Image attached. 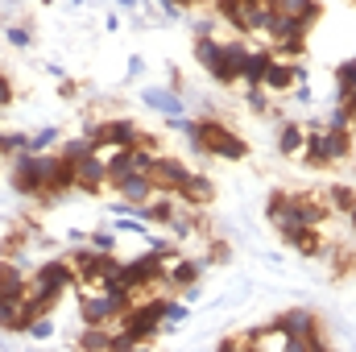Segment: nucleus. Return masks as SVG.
Returning a JSON list of instances; mask_svg holds the SVG:
<instances>
[{
  "label": "nucleus",
  "instance_id": "dca6fc26",
  "mask_svg": "<svg viewBox=\"0 0 356 352\" xmlns=\"http://www.w3.org/2000/svg\"><path fill=\"white\" fill-rule=\"evenodd\" d=\"M269 63H273V46H249L245 67H241V83H245V88H261Z\"/></svg>",
  "mask_w": 356,
  "mask_h": 352
},
{
  "label": "nucleus",
  "instance_id": "4c0bfd02",
  "mask_svg": "<svg viewBox=\"0 0 356 352\" xmlns=\"http://www.w3.org/2000/svg\"><path fill=\"white\" fill-rule=\"evenodd\" d=\"M91 249H99V253H116V237H112L108 228H95V232H91Z\"/></svg>",
  "mask_w": 356,
  "mask_h": 352
},
{
  "label": "nucleus",
  "instance_id": "393cba45",
  "mask_svg": "<svg viewBox=\"0 0 356 352\" xmlns=\"http://www.w3.org/2000/svg\"><path fill=\"white\" fill-rule=\"evenodd\" d=\"M216 4V17L224 25H232L241 38H245V13H249V0H211Z\"/></svg>",
  "mask_w": 356,
  "mask_h": 352
},
{
  "label": "nucleus",
  "instance_id": "4be33fe9",
  "mask_svg": "<svg viewBox=\"0 0 356 352\" xmlns=\"http://www.w3.org/2000/svg\"><path fill=\"white\" fill-rule=\"evenodd\" d=\"M175 211H178V199L175 195H166V191H154V199L141 207V216H145L149 224H162V228H170Z\"/></svg>",
  "mask_w": 356,
  "mask_h": 352
},
{
  "label": "nucleus",
  "instance_id": "bb28decb",
  "mask_svg": "<svg viewBox=\"0 0 356 352\" xmlns=\"http://www.w3.org/2000/svg\"><path fill=\"white\" fill-rule=\"evenodd\" d=\"M332 88H336V99H344L348 91H356V54L344 58V63L332 71Z\"/></svg>",
  "mask_w": 356,
  "mask_h": 352
},
{
  "label": "nucleus",
  "instance_id": "0eeeda50",
  "mask_svg": "<svg viewBox=\"0 0 356 352\" xmlns=\"http://www.w3.org/2000/svg\"><path fill=\"white\" fill-rule=\"evenodd\" d=\"M83 133L95 141V150L104 154V150H116V145H137L141 125H137V120H129V116H112V120H88V129H83Z\"/></svg>",
  "mask_w": 356,
  "mask_h": 352
},
{
  "label": "nucleus",
  "instance_id": "412c9836",
  "mask_svg": "<svg viewBox=\"0 0 356 352\" xmlns=\"http://www.w3.org/2000/svg\"><path fill=\"white\" fill-rule=\"evenodd\" d=\"M282 241L290 245V249H298L302 257H319L327 245H323V237H319V228H286L282 232Z\"/></svg>",
  "mask_w": 356,
  "mask_h": 352
},
{
  "label": "nucleus",
  "instance_id": "f03ea898",
  "mask_svg": "<svg viewBox=\"0 0 356 352\" xmlns=\"http://www.w3.org/2000/svg\"><path fill=\"white\" fill-rule=\"evenodd\" d=\"M266 220L286 232V228H319L327 220V203H319L307 191H273L266 199Z\"/></svg>",
  "mask_w": 356,
  "mask_h": 352
},
{
  "label": "nucleus",
  "instance_id": "1a4fd4ad",
  "mask_svg": "<svg viewBox=\"0 0 356 352\" xmlns=\"http://www.w3.org/2000/svg\"><path fill=\"white\" fill-rule=\"evenodd\" d=\"M186 175H191V166H186L182 158H175V154H158V158H154V166H149L154 186H158V191H166V195H175L178 186L186 182Z\"/></svg>",
  "mask_w": 356,
  "mask_h": 352
},
{
  "label": "nucleus",
  "instance_id": "39448f33",
  "mask_svg": "<svg viewBox=\"0 0 356 352\" xmlns=\"http://www.w3.org/2000/svg\"><path fill=\"white\" fill-rule=\"evenodd\" d=\"M133 290H104L91 286L88 294H79V319L83 323H116L129 307H133Z\"/></svg>",
  "mask_w": 356,
  "mask_h": 352
},
{
  "label": "nucleus",
  "instance_id": "a211bd4d",
  "mask_svg": "<svg viewBox=\"0 0 356 352\" xmlns=\"http://www.w3.org/2000/svg\"><path fill=\"white\" fill-rule=\"evenodd\" d=\"M104 170H108V186L120 182L124 175H133V170H137V145H116V150H108V154H104Z\"/></svg>",
  "mask_w": 356,
  "mask_h": 352
},
{
  "label": "nucleus",
  "instance_id": "b1692460",
  "mask_svg": "<svg viewBox=\"0 0 356 352\" xmlns=\"http://www.w3.org/2000/svg\"><path fill=\"white\" fill-rule=\"evenodd\" d=\"M245 54H249V46H245L241 38L220 46V58H224V75H228V83H241V67H245Z\"/></svg>",
  "mask_w": 356,
  "mask_h": 352
},
{
  "label": "nucleus",
  "instance_id": "79ce46f5",
  "mask_svg": "<svg viewBox=\"0 0 356 352\" xmlns=\"http://www.w3.org/2000/svg\"><path fill=\"white\" fill-rule=\"evenodd\" d=\"M336 104H344L348 108V116H353V129H356V91H348L344 99H336Z\"/></svg>",
  "mask_w": 356,
  "mask_h": 352
},
{
  "label": "nucleus",
  "instance_id": "4468645a",
  "mask_svg": "<svg viewBox=\"0 0 356 352\" xmlns=\"http://www.w3.org/2000/svg\"><path fill=\"white\" fill-rule=\"evenodd\" d=\"M175 199H178V203H186V207H203V203H211V199H216V182H211L207 175H199V170H191L186 182L175 191Z\"/></svg>",
  "mask_w": 356,
  "mask_h": 352
},
{
  "label": "nucleus",
  "instance_id": "49530a36",
  "mask_svg": "<svg viewBox=\"0 0 356 352\" xmlns=\"http://www.w3.org/2000/svg\"><path fill=\"white\" fill-rule=\"evenodd\" d=\"M261 4H269V8H277V0H261Z\"/></svg>",
  "mask_w": 356,
  "mask_h": 352
},
{
  "label": "nucleus",
  "instance_id": "aec40b11",
  "mask_svg": "<svg viewBox=\"0 0 356 352\" xmlns=\"http://www.w3.org/2000/svg\"><path fill=\"white\" fill-rule=\"evenodd\" d=\"M141 104L145 108H154V112H162V116H182L186 108H182V95L175 88H145L141 91Z\"/></svg>",
  "mask_w": 356,
  "mask_h": 352
},
{
  "label": "nucleus",
  "instance_id": "f257e3e1",
  "mask_svg": "<svg viewBox=\"0 0 356 352\" xmlns=\"http://www.w3.org/2000/svg\"><path fill=\"white\" fill-rule=\"evenodd\" d=\"M182 133H186V141H191L195 154H207V158H220V162H245L249 158V141L236 129H228L224 120H211V116L186 120Z\"/></svg>",
  "mask_w": 356,
  "mask_h": 352
},
{
  "label": "nucleus",
  "instance_id": "cd10ccee",
  "mask_svg": "<svg viewBox=\"0 0 356 352\" xmlns=\"http://www.w3.org/2000/svg\"><path fill=\"white\" fill-rule=\"evenodd\" d=\"M323 203H327V211H344V216H348V207L356 203V191L348 182H336V186L323 191Z\"/></svg>",
  "mask_w": 356,
  "mask_h": 352
},
{
  "label": "nucleus",
  "instance_id": "c756f323",
  "mask_svg": "<svg viewBox=\"0 0 356 352\" xmlns=\"http://www.w3.org/2000/svg\"><path fill=\"white\" fill-rule=\"evenodd\" d=\"M79 349H112V332H108V323H88V332L79 336Z\"/></svg>",
  "mask_w": 356,
  "mask_h": 352
},
{
  "label": "nucleus",
  "instance_id": "ddd939ff",
  "mask_svg": "<svg viewBox=\"0 0 356 352\" xmlns=\"http://www.w3.org/2000/svg\"><path fill=\"white\" fill-rule=\"evenodd\" d=\"M112 191H116L124 203H133V207H145V203L154 199V191H158V186H154V178H149V175L133 170V175H124L120 182H112Z\"/></svg>",
  "mask_w": 356,
  "mask_h": 352
},
{
  "label": "nucleus",
  "instance_id": "2eb2a0df",
  "mask_svg": "<svg viewBox=\"0 0 356 352\" xmlns=\"http://www.w3.org/2000/svg\"><path fill=\"white\" fill-rule=\"evenodd\" d=\"M298 83V63H286V58H277L273 54V63L266 67V79H261V88L269 95H282V91H290Z\"/></svg>",
  "mask_w": 356,
  "mask_h": 352
},
{
  "label": "nucleus",
  "instance_id": "a19ab883",
  "mask_svg": "<svg viewBox=\"0 0 356 352\" xmlns=\"http://www.w3.org/2000/svg\"><path fill=\"white\" fill-rule=\"evenodd\" d=\"M8 104H13V79L0 71V108H8Z\"/></svg>",
  "mask_w": 356,
  "mask_h": 352
},
{
  "label": "nucleus",
  "instance_id": "c85d7f7f",
  "mask_svg": "<svg viewBox=\"0 0 356 352\" xmlns=\"http://www.w3.org/2000/svg\"><path fill=\"white\" fill-rule=\"evenodd\" d=\"M95 150V141H91L88 133H79V137H67V141H58V154L67 158V162H79L83 154H91Z\"/></svg>",
  "mask_w": 356,
  "mask_h": 352
},
{
  "label": "nucleus",
  "instance_id": "5701e85b",
  "mask_svg": "<svg viewBox=\"0 0 356 352\" xmlns=\"http://www.w3.org/2000/svg\"><path fill=\"white\" fill-rule=\"evenodd\" d=\"M277 13L298 17L307 29H315V25H319V17H323V4H319V0H277Z\"/></svg>",
  "mask_w": 356,
  "mask_h": 352
},
{
  "label": "nucleus",
  "instance_id": "72a5a7b5",
  "mask_svg": "<svg viewBox=\"0 0 356 352\" xmlns=\"http://www.w3.org/2000/svg\"><path fill=\"white\" fill-rule=\"evenodd\" d=\"M245 91H249V95H245V104H249L257 116H266V112H269V91L266 88H245Z\"/></svg>",
  "mask_w": 356,
  "mask_h": 352
},
{
  "label": "nucleus",
  "instance_id": "6ab92c4d",
  "mask_svg": "<svg viewBox=\"0 0 356 352\" xmlns=\"http://www.w3.org/2000/svg\"><path fill=\"white\" fill-rule=\"evenodd\" d=\"M29 290V273L21 269V262L0 257V298H21Z\"/></svg>",
  "mask_w": 356,
  "mask_h": 352
},
{
  "label": "nucleus",
  "instance_id": "2f4dec72",
  "mask_svg": "<svg viewBox=\"0 0 356 352\" xmlns=\"http://www.w3.org/2000/svg\"><path fill=\"white\" fill-rule=\"evenodd\" d=\"M273 54L286 58V63H298L307 54V38H286V42H273Z\"/></svg>",
  "mask_w": 356,
  "mask_h": 352
},
{
  "label": "nucleus",
  "instance_id": "9b49d317",
  "mask_svg": "<svg viewBox=\"0 0 356 352\" xmlns=\"http://www.w3.org/2000/svg\"><path fill=\"white\" fill-rule=\"evenodd\" d=\"M220 46L224 42H216L211 33H203V38H195V63L216 79V83H224V88H232L228 83V75H224V58H220Z\"/></svg>",
  "mask_w": 356,
  "mask_h": 352
},
{
  "label": "nucleus",
  "instance_id": "6e6552de",
  "mask_svg": "<svg viewBox=\"0 0 356 352\" xmlns=\"http://www.w3.org/2000/svg\"><path fill=\"white\" fill-rule=\"evenodd\" d=\"M8 186L25 199H42V178H38V154L29 150H17L13 154V166H8Z\"/></svg>",
  "mask_w": 356,
  "mask_h": 352
},
{
  "label": "nucleus",
  "instance_id": "20e7f679",
  "mask_svg": "<svg viewBox=\"0 0 356 352\" xmlns=\"http://www.w3.org/2000/svg\"><path fill=\"white\" fill-rule=\"evenodd\" d=\"M166 303H170V298H162V294H145V298H133V307L116 319L133 349H137V344H149V340H158V336H162Z\"/></svg>",
  "mask_w": 356,
  "mask_h": 352
},
{
  "label": "nucleus",
  "instance_id": "7ed1b4c3",
  "mask_svg": "<svg viewBox=\"0 0 356 352\" xmlns=\"http://www.w3.org/2000/svg\"><path fill=\"white\" fill-rule=\"evenodd\" d=\"M356 150L353 141V129H311L307 137H302V162L307 166H315V170H327V166H340V162H348Z\"/></svg>",
  "mask_w": 356,
  "mask_h": 352
},
{
  "label": "nucleus",
  "instance_id": "9d476101",
  "mask_svg": "<svg viewBox=\"0 0 356 352\" xmlns=\"http://www.w3.org/2000/svg\"><path fill=\"white\" fill-rule=\"evenodd\" d=\"M71 166H75V191L99 195V191L108 186V170H104V154H99V150L83 154V158H79V162H71Z\"/></svg>",
  "mask_w": 356,
  "mask_h": 352
},
{
  "label": "nucleus",
  "instance_id": "f3484780",
  "mask_svg": "<svg viewBox=\"0 0 356 352\" xmlns=\"http://www.w3.org/2000/svg\"><path fill=\"white\" fill-rule=\"evenodd\" d=\"M203 269H207L203 257H175V262L166 265V286H170V290H175V286H195V282L203 278Z\"/></svg>",
  "mask_w": 356,
  "mask_h": 352
},
{
  "label": "nucleus",
  "instance_id": "c9c22d12",
  "mask_svg": "<svg viewBox=\"0 0 356 352\" xmlns=\"http://www.w3.org/2000/svg\"><path fill=\"white\" fill-rule=\"evenodd\" d=\"M323 129H353V116H348V108H344V104H336V108H332V116L323 120Z\"/></svg>",
  "mask_w": 356,
  "mask_h": 352
},
{
  "label": "nucleus",
  "instance_id": "423d86ee",
  "mask_svg": "<svg viewBox=\"0 0 356 352\" xmlns=\"http://www.w3.org/2000/svg\"><path fill=\"white\" fill-rule=\"evenodd\" d=\"M71 286H79V278H75V265L67 262V257H50V262H42L29 273V294H54V298H63Z\"/></svg>",
  "mask_w": 356,
  "mask_h": 352
},
{
  "label": "nucleus",
  "instance_id": "f8f14e48",
  "mask_svg": "<svg viewBox=\"0 0 356 352\" xmlns=\"http://www.w3.org/2000/svg\"><path fill=\"white\" fill-rule=\"evenodd\" d=\"M273 328H277L286 340H298V336H307V332L319 328V315L307 311V307H294V311H282V315L273 319ZM286 340H282V349H286Z\"/></svg>",
  "mask_w": 356,
  "mask_h": 352
},
{
  "label": "nucleus",
  "instance_id": "37998d69",
  "mask_svg": "<svg viewBox=\"0 0 356 352\" xmlns=\"http://www.w3.org/2000/svg\"><path fill=\"white\" fill-rule=\"evenodd\" d=\"M216 29V21H195V38H203V33H211Z\"/></svg>",
  "mask_w": 356,
  "mask_h": 352
},
{
  "label": "nucleus",
  "instance_id": "a878e982",
  "mask_svg": "<svg viewBox=\"0 0 356 352\" xmlns=\"http://www.w3.org/2000/svg\"><path fill=\"white\" fill-rule=\"evenodd\" d=\"M302 125L298 120H282V129H277V154H286V158H298V150H302Z\"/></svg>",
  "mask_w": 356,
  "mask_h": 352
},
{
  "label": "nucleus",
  "instance_id": "ea45409f",
  "mask_svg": "<svg viewBox=\"0 0 356 352\" xmlns=\"http://www.w3.org/2000/svg\"><path fill=\"white\" fill-rule=\"evenodd\" d=\"M182 319H186V303H166V323H162V332L175 328V323H182Z\"/></svg>",
  "mask_w": 356,
  "mask_h": 352
},
{
  "label": "nucleus",
  "instance_id": "f704fd0d",
  "mask_svg": "<svg viewBox=\"0 0 356 352\" xmlns=\"http://www.w3.org/2000/svg\"><path fill=\"white\" fill-rule=\"evenodd\" d=\"M4 42H8V46H21V50H25V46L33 42V33H29L25 25H8V29H4Z\"/></svg>",
  "mask_w": 356,
  "mask_h": 352
},
{
  "label": "nucleus",
  "instance_id": "c03bdc74",
  "mask_svg": "<svg viewBox=\"0 0 356 352\" xmlns=\"http://www.w3.org/2000/svg\"><path fill=\"white\" fill-rule=\"evenodd\" d=\"M348 224H353V232H356V203L348 207Z\"/></svg>",
  "mask_w": 356,
  "mask_h": 352
},
{
  "label": "nucleus",
  "instance_id": "473e14b6",
  "mask_svg": "<svg viewBox=\"0 0 356 352\" xmlns=\"http://www.w3.org/2000/svg\"><path fill=\"white\" fill-rule=\"evenodd\" d=\"M207 265H224V262H232V245L228 241H211L207 245V257H203Z\"/></svg>",
  "mask_w": 356,
  "mask_h": 352
},
{
  "label": "nucleus",
  "instance_id": "7c9ffc66",
  "mask_svg": "<svg viewBox=\"0 0 356 352\" xmlns=\"http://www.w3.org/2000/svg\"><path fill=\"white\" fill-rule=\"evenodd\" d=\"M327 349V336L315 328V332H307V336H298V340H286V352H323Z\"/></svg>",
  "mask_w": 356,
  "mask_h": 352
},
{
  "label": "nucleus",
  "instance_id": "58836bf2",
  "mask_svg": "<svg viewBox=\"0 0 356 352\" xmlns=\"http://www.w3.org/2000/svg\"><path fill=\"white\" fill-rule=\"evenodd\" d=\"M25 332H29L33 340H50V336H54V323H50V315H38V319H33Z\"/></svg>",
  "mask_w": 356,
  "mask_h": 352
},
{
  "label": "nucleus",
  "instance_id": "e433bc0d",
  "mask_svg": "<svg viewBox=\"0 0 356 352\" xmlns=\"http://www.w3.org/2000/svg\"><path fill=\"white\" fill-rule=\"evenodd\" d=\"M54 141H58V133H54V129H42V133L29 137V154H42V150H50Z\"/></svg>",
  "mask_w": 356,
  "mask_h": 352
},
{
  "label": "nucleus",
  "instance_id": "a18cd8bd",
  "mask_svg": "<svg viewBox=\"0 0 356 352\" xmlns=\"http://www.w3.org/2000/svg\"><path fill=\"white\" fill-rule=\"evenodd\" d=\"M116 4H120V8H137V0H116Z\"/></svg>",
  "mask_w": 356,
  "mask_h": 352
}]
</instances>
